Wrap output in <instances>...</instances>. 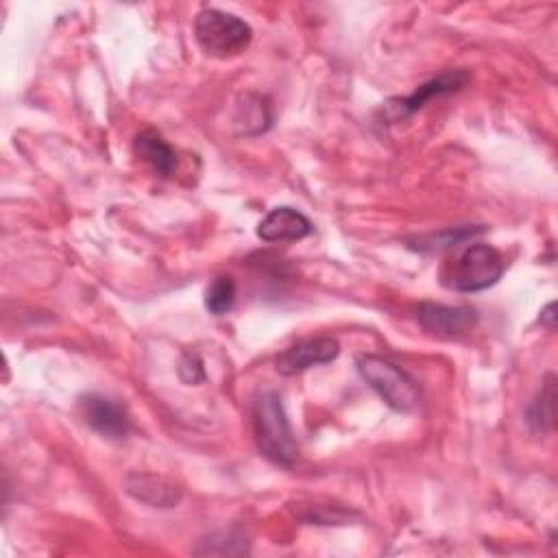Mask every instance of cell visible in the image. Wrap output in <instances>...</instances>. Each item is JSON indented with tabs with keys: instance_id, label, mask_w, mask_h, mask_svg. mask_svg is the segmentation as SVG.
Wrapping results in <instances>:
<instances>
[{
	"instance_id": "cell-1",
	"label": "cell",
	"mask_w": 558,
	"mask_h": 558,
	"mask_svg": "<svg viewBox=\"0 0 558 558\" xmlns=\"http://www.w3.org/2000/svg\"><path fill=\"white\" fill-rule=\"evenodd\" d=\"M506 270L504 255L484 242H473L440 266V283L453 292H480L495 286Z\"/></svg>"
},
{
	"instance_id": "cell-2",
	"label": "cell",
	"mask_w": 558,
	"mask_h": 558,
	"mask_svg": "<svg viewBox=\"0 0 558 558\" xmlns=\"http://www.w3.org/2000/svg\"><path fill=\"white\" fill-rule=\"evenodd\" d=\"M253 432L259 453L270 462L290 466L296 460L299 447L283 401L275 390H264L257 395L253 403Z\"/></svg>"
},
{
	"instance_id": "cell-3",
	"label": "cell",
	"mask_w": 558,
	"mask_h": 558,
	"mask_svg": "<svg viewBox=\"0 0 558 558\" xmlns=\"http://www.w3.org/2000/svg\"><path fill=\"white\" fill-rule=\"evenodd\" d=\"M357 373L395 412H412L421 403L416 381L388 357L362 355L357 360Z\"/></svg>"
},
{
	"instance_id": "cell-4",
	"label": "cell",
	"mask_w": 558,
	"mask_h": 558,
	"mask_svg": "<svg viewBox=\"0 0 558 558\" xmlns=\"http://www.w3.org/2000/svg\"><path fill=\"white\" fill-rule=\"evenodd\" d=\"M194 37L203 52L227 59L244 52L253 39L251 26L233 13L203 9L194 17Z\"/></svg>"
},
{
	"instance_id": "cell-5",
	"label": "cell",
	"mask_w": 558,
	"mask_h": 558,
	"mask_svg": "<svg viewBox=\"0 0 558 558\" xmlns=\"http://www.w3.org/2000/svg\"><path fill=\"white\" fill-rule=\"evenodd\" d=\"M340 353V344L331 336H314L294 342L286 351H281L275 360V368L281 375H296L312 366H320L333 362Z\"/></svg>"
},
{
	"instance_id": "cell-6",
	"label": "cell",
	"mask_w": 558,
	"mask_h": 558,
	"mask_svg": "<svg viewBox=\"0 0 558 558\" xmlns=\"http://www.w3.org/2000/svg\"><path fill=\"white\" fill-rule=\"evenodd\" d=\"M78 412L83 421L105 438L120 440L129 434V414L124 405L105 395L89 392L78 397Z\"/></svg>"
},
{
	"instance_id": "cell-7",
	"label": "cell",
	"mask_w": 558,
	"mask_h": 558,
	"mask_svg": "<svg viewBox=\"0 0 558 558\" xmlns=\"http://www.w3.org/2000/svg\"><path fill=\"white\" fill-rule=\"evenodd\" d=\"M416 320L425 331L438 338H460L469 333L477 323V312L466 305H440L421 303L416 310Z\"/></svg>"
},
{
	"instance_id": "cell-8",
	"label": "cell",
	"mask_w": 558,
	"mask_h": 558,
	"mask_svg": "<svg viewBox=\"0 0 558 558\" xmlns=\"http://www.w3.org/2000/svg\"><path fill=\"white\" fill-rule=\"evenodd\" d=\"M469 81V74L464 70H449V72H442L440 76L418 85V89L414 94H410L408 98H392L384 105V111L386 116L397 122L414 111H418L427 100H432L434 96H445V94H451V92H458L460 87H464Z\"/></svg>"
},
{
	"instance_id": "cell-9",
	"label": "cell",
	"mask_w": 558,
	"mask_h": 558,
	"mask_svg": "<svg viewBox=\"0 0 558 558\" xmlns=\"http://www.w3.org/2000/svg\"><path fill=\"white\" fill-rule=\"evenodd\" d=\"M310 233H312V222L307 220V216L288 205L270 209L257 225V235L270 244L296 242Z\"/></svg>"
},
{
	"instance_id": "cell-10",
	"label": "cell",
	"mask_w": 558,
	"mask_h": 558,
	"mask_svg": "<svg viewBox=\"0 0 558 558\" xmlns=\"http://www.w3.org/2000/svg\"><path fill=\"white\" fill-rule=\"evenodd\" d=\"M124 490L133 499L142 501L150 508H172L181 501V495H183V490L174 482H170L161 475H153V473L126 475Z\"/></svg>"
},
{
	"instance_id": "cell-11",
	"label": "cell",
	"mask_w": 558,
	"mask_h": 558,
	"mask_svg": "<svg viewBox=\"0 0 558 558\" xmlns=\"http://www.w3.org/2000/svg\"><path fill=\"white\" fill-rule=\"evenodd\" d=\"M135 153L159 174V177H172L177 172V153L174 148L153 129L142 131L135 137Z\"/></svg>"
},
{
	"instance_id": "cell-12",
	"label": "cell",
	"mask_w": 558,
	"mask_h": 558,
	"mask_svg": "<svg viewBox=\"0 0 558 558\" xmlns=\"http://www.w3.org/2000/svg\"><path fill=\"white\" fill-rule=\"evenodd\" d=\"M554 401H556L554 375H547L545 386L541 388V392L534 397V401L525 410V421L534 432L543 434L554 427Z\"/></svg>"
},
{
	"instance_id": "cell-13",
	"label": "cell",
	"mask_w": 558,
	"mask_h": 558,
	"mask_svg": "<svg viewBox=\"0 0 558 558\" xmlns=\"http://www.w3.org/2000/svg\"><path fill=\"white\" fill-rule=\"evenodd\" d=\"M235 303V281L229 275H220L216 277L207 292H205V307L214 314V316H222L227 312H231Z\"/></svg>"
},
{
	"instance_id": "cell-14",
	"label": "cell",
	"mask_w": 558,
	"mask_h": 558,
	"mask_svg": "<svg viewBox=\"0 0 558 558\" xmlns=\"http://www.w3.org/2000/svg\"><path fill=\"white\" fill-rule=\"evenodd\" d=\"M179 377L185 384H201L205 379V368L203 362L196 353H183L181 362H179Z\"/></svg>"
},
{
	"instance_id": "cell-15",
	"label": "cell",
	"mask_w": 558,
	"mask_h": 558,
	"mask_svg": "<svg viewBox=\"0 0 558 558\" xmlns=\"http://www.w3.org/2000/svg\"><path fill=\"white\" fill-rule=\"evenodd\" d=\"M554 307H556L554 303H547L545 310L541 312V320H543L549 329H554Z\"/></svg>"
}]
</instances>
